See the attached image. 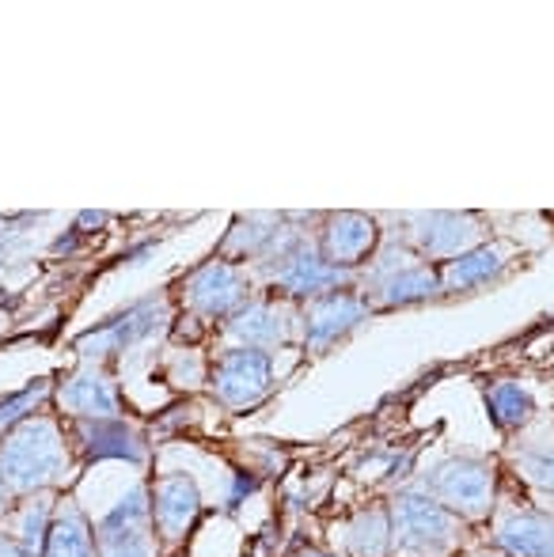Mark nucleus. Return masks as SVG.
I'll use <instances>...</instances> for the list:
<instances>
[{
	"instance_id": "obj_1",
	"label": "nucleus",
	"mask_w": 554,
	"mask_h": 557,
	"mask_svg": "<svg viewBox=\"0 0 554 557\" xmlns=\"http://www.w3.org/2000/svg\"><path fill=\"white\" fill-rule=\"evenodd\" d=\"M69 478L65 433L53 418L35 413L0 441V482L12 497L50 493Z\"/></svg>"
},
{
	"instance_id": "obj_2",
	"label": "nucleus",
	"mask_w": 554,
	"mask_h": 557,
	"mask_svg": "<svg viewBox=\"0 0 554 557\" xmlns=\"http://www.w3.org/2000/svg\"><path fill=\"white\" fill-rule=\"evenodd\" d=\"M426 497L448 508L456 520H487L497 497V470L487 459H448L429 470Z\"/></svg>"
},
{
	"instance_id": "obj_3",
	"label": "nucleus",
	"mask_w": 554,
	"mask_h": 557,
	"mask_svg": "<svg viewBox=\"0 0 554 557\" xmlns=\"http://www.w3.org/2000/svg\"><path fill=\"white\" fill-rule=\"evenodd\" d=\"M387 516H392V554L429 557L448 550L456 543L459 520L448 508L436 505L433 497H426V493H403V497H395Z\"/></svg>"
},
{
	"instance_id": "obj_4",
	"label": "nucleus",
	"mask_w": 554,
	"mask_h": 557,
	"mask_svg": "<svg viewBox=\"0 0 554 557\" xmlns=\"http://www.w3.org/2000/svg\"><path fill=\"white\" fill-rule=\"evenodd\" d=\"M96 557H160L148 512V485H134L96 528Z\"/></svg>"
},
{
	"instance_id": "obj_5",
	"label": "nucleus",
	"mask_w": 554,
	"mask_h": 557,
	"mask_svg": "<svg viewBox=\"0 0 554 557\" xmlns=\"http://www.w3.org/2000/svg\"><path fill=\"white\" fill-rule=\"evenodd\" d=\"M148 512H152L156 543L163 550H178L190 535L194 520L201 512V493L190 474H163L148 485Z\"/></svg>"
},
{
	"instance_id": "obj_6",
	"label": "nucleus",
	"mask_w": 554,
	"mask_h": 557,
	"mask_svg": "<svg viewBox=\"0 0 554 557\" xmlns=\"http://www.w3.org/2000/svg\"><path fill=\"white\" fill-rule=\"evenodd\" d=\"M270 357L259 349H229L213 368V391L232 410H251L270 395Z\"/></svg>"
},
{
	"instance_id": "obj_7",
	"label": "nucleus",
	"mask_w": 554,
	"mask_h": 557,
	"mask_svg": "<svg viewBox=\"0 0 554 557\" xmlns=\"http://www.w3.org/2000/svg\"><path fill=\"white\" fill-rule=\"evenodd\" d=\"M247 273L232 262H206L183 285L186 304L206 319H232L247 304Z\"/></svg>"
},
{
	"instance_id": "obj_8",
	"label": "nucleus",
	"mask_w": 554,
	"mask_h": 557,
	"mask_svg": "<svg viewBox=\"0 0 554 557\" xmlns=\"http://www.w3.org/2000/svg\"><path fill=\"white\" fill-rule=\"evenodd\" d=\"M372 296H361L369 308H407V304H418V300H429V296L441 293V270H433L429 262L421 258H399L377 273L369 288Z\"/></svg>"
},
{
	"instance_id": "obj_9",
	"label": "nucleus",
	"mask_w": 554,
	"mask_h": 557,
	"mask_svg": "<svg viewBox=\"0 0 554 557\" xmlns=\"http://www.w3.org/2000/svg\"><path fill=\"white\" fill-rule=\"evenodd\" d=\"M380 243V227L365 213H334L327 216L323 235H319V258L334 270H354L365 258H372Z\"/></svg>"
},
{
	"instance_id": "obj_10",
	"label": "nucleus",
	"mask_w": 554,
	"mask_h": 557,
	"mask_svg": "<svg viewBox=\"0 0 554 557\" xmlns=\"http://www.w3.org/2000/svg\"><path fill=\"white\" fill-rule=\"evenodd\" d=\"M369 315V304L361 296H354L349 288H334L323 293L316 300H308L304 311V337H308L311 349H327L338 337H346L349 331H357V323Z\"/></svg>"
},
{
	"instance_id": "obj_11",
	"label": "nucleus",
	"mask_w": 554,
	"mask_h": 557,
	"mask_svg": "<svg viewBox=\"0 0 554 557\" xmlns=\"http://www.w3.org/2000/svg\"><path fill=\"white\" fill-rule=\"evenodd\" d=\"M274 281H278L281 288H285L288 296H304V300H316V296L342 288L346 273L334 270V265H327L323 258H319V250H311V247H304V243H296V247H288V250H281V255H278Z\"/></svg>"
},
{
	"instance_id": "obj_12",
	"label": "nucleus",
	"mask_w": 554,
	"mask_h": 557,
	"mask_svg": "<svg viewBox=\"0 0 554 557\" xmlns=\"http://www.w3.org/2000/svg\"><path fill=\"white\" fill-rule=\"evenodd\" d=\"M482 224L475 216L456 213H433L415 221V247L421 258H436V262H452V258L467 255L479 247Z\"/></svg>"
},
{
	"instance_id": "obj_13",
	"label": "nucleus",
	"mask_w": 554,
	"mask_h": 557,
	"mask_svg": "<svg viewBox=\"0 0 554 557\" xmlns=\"http://www.w3.org/2000/svg\"><path fill=\"white\" fill-rule=\"evenodd\" d=\"M61 406L73 418L84 421H114L119 418V395H114L111 380L96 368H84L61 387Z\"/></svg>"
},
{
	"instance_id": "obj_14",
	"label": "nucleus",
	"mask_w": 554,
	"mask_h": 557,
	"mask_svg": "<svg viewBox=\"0 0 554 557\" xmlns=\"http://www.w3.org/2000/svg\"><path fill=\"white\" fill-rule=\"evenodd\" d=\"M285 331H288V311L278 300L244 304L229 323V334L236 342H244V349H259V352L285 342Z\"/></svg>"
},
{
	"instance_id": "obj_15",
	"label": "nucleus",
	"mask_w": 554,
	"mask_h": 557,
	"mask_svg": "<svg viewBox=\"0 0 554 557\" xmlns=\"http://www.w3.org/2000/svg\"><path fill=\"white\" fill-rule=\"evenodd\" d=\"M497 543L509 557H554V520L535 512H513L497 528Z\"/></svg>"
},
{
	"instance_id": "obj_16",
	"label": "nucleus",
	"mask_w": 554,
	"mask_h": 557,
	"mask_svg": "<svg viewBox=\"0 0 554 557\" xmlns=\"http://www.w3.org/2000/svg\"><path fill=\"white\" fill-rule=\"evenodd\" d=\"M42 557H96V528L88 523V516L65 500V505L53 512V528L46 539Z\"/></svg>"
},
{
	"instance_id": "obj_17",
	"label": "nucleus",
	"mask_w": 554,
	"mask_h": 557,
	"mask_svg": "<svg viewBox=\"0 0 554 557\" xmlns=\"http://www.w3.org/2000/svg\"><path fill=\"white\" fill-rule=\"evenodd\" d=\"M505 270V250L502 247H475L467 255L444 262L441 270V293H467V288L487 285L490 277Z\"/></svg>"
},
{
	"instance_id": "obj_18",
	"label": "nucleus",
	"mask_w": 554,
	"mask_h": 557,
	"mask_svg": "<svg viewBox=\"0 0 554 557\" xmlns=\"http://www.w3.org/2000/svg\"><path fill=\"white\" fill-rule=\"evenodd\" d=\"M53 493H35L27 497L20 508H15V528L8 535L20 543V550L27 557H42L46 554V539H50L53 528Z\"/></svg>"
},
{
	"instance_id": "obj_19",
	"label": "nucleus",
	"mask_w": 554,
	"mask_h": 557,
	"mask_svg": "<svg viewBox=\"0 0 554 557\" xmlns=\"http://www.w3.org/2000/svg\"><path fill=\"white\" fill-rule=\"evenodd\" d=\"M349 557H387L392 554V516L387 508H369L349 523L346 535Z\"/></svg>"
},
{
	"instance_id": "obj_20",
	"label": "nucleus",
	"mask_w": 554,
	"mask_h": 557,
	"mask_svg": "<svg viewBox=\"0 0 554 557\" xmlns=\"http://www.w3.org/2000/svg\"><path fill=\"white\" fill-rule=\"evenodd\" d=\"M152 304H137L130 315L122 319H111L107 326H99V331L84 334L81 337V349H91V345H103V349H122V345L137 342V337H145L148 331H152Z\"/></svg>"
},
{
	"instance_id": "obj_21",
	"label": "nucleus",
	"mask_w": 554,
	"mask_h": 557,
	"mask_svg": "<svg viewBox=\"0 0 554 557\" xmlns=\"http://www.w3.org/2000/svg\"><path fill=\"white\" fill-rule=\"evenodd\" d=\"M487 406H490V418H494L497 429H520L528 421V413H532V395H528L520 383H494L487 395Z\"/></svg>"
},
{
	"instance_id": "obj_22",
	"label": "nucleus",
	"mask_w": 554,
	"mask_h": 557,
	"mask_svg": "<svg viewBox=\"0 0 554 557\" xmlns=\"http://www.w3.org/2000/svg\"><path fill=\"white\" fill-rule=\"evenodd\" d=\"M46 391H50V380H35V383H27L23 391H15V395H8L4 403H0V441H4L15 425H23L27 418H35V406L46 398Z\"/></svg>"
},
{
	"instance_id": "obj_23",
	"label": "nucleus",
	"mask_w": 554,
	"mask_h": 557,
	"mask_svg": "<svg viewBox=\"0 0 554 557\" xmlns=\"http://www.w3.org/2000/svg\"><path fill=\"white\" fill-rule=\"evenodd\" d=\"M520 467H525V478L535 490L554 497V455H532V459H525Z\"/></svg>"
},
{
	"instance_id": "obj_24",
	"label": "nucleus",
	"mask_w": 554,
	"mask_h": 557,
	"mask_svg": "<svg viewBox=\"0 0 554 557\" xmlns=\"http://www.w3.org/2000/svg\"><path fill=\"white\" fill-rule=\"evenodd\" d=\"M0 557H27V554L20 550V543H15V539L8 535L4 528H0Z\"/></svg>"
},
{
	"instance_id": "obj_25",
	"label": "nucleus",
	"mask_w": 554,
	"mask_h": 557,
	"mask_svg": "<svg viewBox=\"0 0 554 557\" xmlns=\"http://www.w3.org/2000/svg\"><path fill=\"white\" fill-rule=\"evenodd\" d=\"M8 505H12V493H8V485L0 482V512H8Z\"/></svg>"
},
{
	"instance_id": "obj_26",
	"label": "nucleus",
	"mask_w": 554,
	"mask_h": 557,
	"mask_svg": "<svg viewBox=\"0 0 554 557\" xmlns=\"http://www.w3.org/2000/svg\"><path fill=\"white\" fill-rule=\"evenodd\" d=\"M296 557H331V554H323V550H304V554H296Z\"/></svg>"
}]
</instances>
